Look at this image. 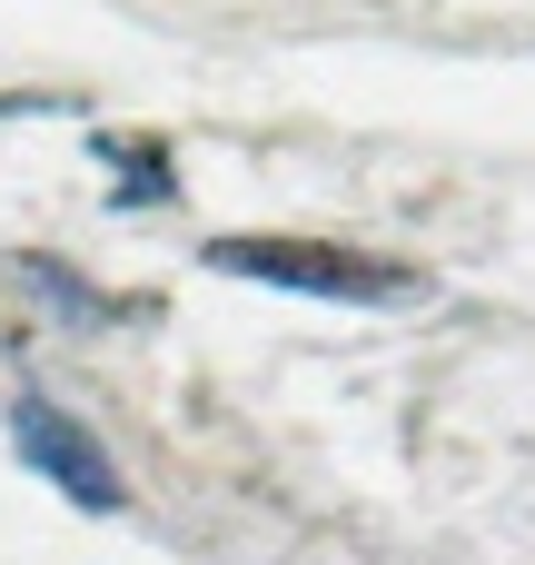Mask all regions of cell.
Masks as SVG:
<instances>
[{
	"instance_id": "obj_2",
	"label": "cell",
	"mask_w": 535,
	"mask_h": 565,
	"mask_svg": "<svg viewBox=\"0 0 535 565\" xmlns=\"http://www.w3.org/2000/svg\"><path fill=\"white\" fill-rule=\"evenodd\" d=\"M10 447H20V457H30V467H40L69 507H89V516H109V507H119V467L99 457V437H89L69 407L20 397V407H10Z\"/></svg>"
},
{
	"instance_id": "obj_1",
	"label": "cell",
	"mask_w": 535,
	"mask_h": 565,
	"mask_svg": "<svg viewBox=\"0 0 535 565\" xmlns=\"http://www.w3.org/2000/svg\"><path fill=\"white\" fill-rule=\"evenodd\" d=\"M208 268L258 278V288H298V298H347V308H397L427 298V268L377 258V248H338V238H218Z\"/></svg>"
}]
</instances>
